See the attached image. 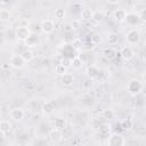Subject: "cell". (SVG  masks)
<instances>
[{
	"label": "cell",
	"mask_w": 146,
	"mask_h": 146,
	"mask_svg": "<svg viewBox=\"0 0 146 146\" xmlns=\"http://www.w3.org/2000/svg\"><path fill=\"white\" fill-rule=\"evenodd\" d=\"M143 89V83L137 80V79H131L129 82H128V86H127V90L130 95L132 96H136L138 95Z\"/></svg>",
	"instance_id": "6da1fadb"
},
{
	"label": "cell",
	"mask_w": 146,
	"mask_h": 146,
	"mask_svg": "<svg viewBox=\"0 0 146 146\" xmlns=\"http://www.w3.org/2000/svg\"><path fill=\"white\" fill-rule=\"evenodd\" d=\"M125 39H127V41H128L129 44H136L140 40V32L137 29H131L125 34Z\"/></svg>",
	"instance_id": "7a4b0ae2"
},
{
	"label": "cell",
	"mask_w": 146,
	"mask_h": 146,
	"mask_svg": "<svg viewBox=\"0 0 146 146\" xmlns=\"http://www.w3.org/2000/svg\"><path fill=\"white\" fill-rule=\"evenodd\" d=\"M40 29L41 31L44 33V34H50L55 31V22L52 19H49V18H46L41 22L40 24Z\"/></svg>",
	"instance_id": "3957f363"
},
{
	"label": "cell",
	"mask_w": 146,
	"mask_h": 146,
	"mask_svg": "<svg viewBox=\"0 0 146 146\" xmlns=\"http://www.w3.org/2000/svg\"><path fill=\"white\" fill-rule=\"evenodd\" d=\"M15 35L18 40L25 41L30 35H31V31L27 26H18L15 31Z\"/></svg>",
	"instance_id": "277c9868"
},
{
	"label": "cell",
	"mask_w": 146,
	"mask_h": 146,
	"mask_svg": "<svg viewBox=\"0 0 146 146\" xmlns=\"http://www.w3.org/2000/svg\"><path fill=\"white\" fill-rule=\"evenodd\" d=\"M124 138L120 133H113L108 137V146H123Z\"/></svg>",
	"instance_id": "5b68a950"
},
{
	"label": "cell",
	"mask_w": 146,
	"mask_h": 146,
	"mask_svg": "<svg viewBox=\"0 0 146 146\" xmlns=\"http://www.w3.org/2000/svg\"><path fill=\"white\" fill-rule=\"evenodd\" d=\"M9 65L13 68H22L25 65V60L21 57V55H13L9 59Z\"/></svg>",
	"instance_id": "8992f818"
},
{
	"label": "cell",
	"mask_w": 146,
	"mask_h": 146,
	"mask_svg": "<svg viewBox=\"0 0 146 146\" xmlns=\"http://www.w3.org/2000/svg\"><path fill=\"white\" fill-rule=\"evenodd\" d=\"M120 55L124 60H130L133 57L135 54H133V50L130 46H124V47H122V49L120 51Z\"/></svg>",
	"instance_id": "52a82bcc"
},
{
	"label": "cell",
	"mask_w": 146,
	"mask_h": 146,
	"mask_svg": "<svg viewBox=\"0 0 146 146\" xmlns=\"http://www.w3.org/2000/svg\"><path fill=\"white\" fill-rule=\"evenodd\" d=\"M49 138H50V140H51L52 143H58V141H60L62 138H63V132H62V130L56 129V128L51 129L50 132H49Z\"/></svg>",
	"instance_id": "ba28073f"
},
{
	"label": "cell",
	"mask_w": 146,
	"mask_h": 146,
	"mask_svg": "<svg viewBox=\"0 0 146 146\" xmlns=\"http://www.w3.org/2000/svg\"><path fill=\"white\" fill-rule=\"evenodd\" d=\"M24 115H25L24 111H23L22 108H19V107L13 108V110L10 111V116H11V119L15 120V121H21V120H23Z\"/></svg>",
	"instance_id": "9c48e42d"
},
{
	"label": "cell",
	"mask_w": 146,
	"mask_h": 146,
	"mask_svg": "<svg viewBox=\"0 0 146 146\" xmlns=\"http://www.w3.org/2000/svg\"><path fill=\"white\" fill-rule=\"evenodd\" d=\"M113 17H114V19H115L116 22L122 23V22H124V21H125V17H127V11H125L124 9H122V8L116 9V10L113 13Z\"/></svg>",
	"instance_id": "30bf717a"
},
{
	"label": "cell",
	"mask_w": 146,
	"mask_h": 146,
	"mask_svg": "<svg viewBox=\"0 0 146 146\" xmlns=\"http://www.w3.org/2000/svg\"><path fill=\"white\" fill-rule=\"evenodd\" d=\"M125 21L128 22V24H130V25H132V26L137 25V24L140 22L139 17H138V14H135V13H131V14H127Z\"/></svg>",
	"instance_id": "8fae6325"
},
{
	"label": "cell",
	"mask_w": 146,
	"mask_h": 146,
	"mask_svg": "<svg viewBox=\"0 0 146 146\" xmlns=\"http://www.w3.org/2000/svg\"><path fill=\"white\" fill-rule=\"evenodd\" d=\"M60 80H62V83L64 84V86H71L73 82H74V75L72 74V73H64L63 75H62V78H60Z\"/></svg>",
	"instance_id": "7c38bea8"
},
{
	"label": "cell",
	"mask_w": 146,
	"mask_h": 146,
	"mask_svg": "<svg viewBox=\"0 0 146 146\" xmlns=\"http://www.w3.org/2000/svg\"><path fill=\"white\" fill-rule=\"evenodd\" d=\"M55 110V103L51 100H48L46 103H43L42 105V112L43 114H51Z\"/></svg>",
	"instance_id": "4fadbf2b"
},
{
	"label": "cell",
	"mask_w": 146,
	"mask_h": 146,
	"mask_svg": "<svg viewBox=\"0 0 146 146\" xmlns=\"http://www.w3.org/2000/svg\"><path fill=\"white\" fill-rule=\"evenodd\" d=\"M38 41H39V36L36 34H32L31 33V35L24 41V43H25L26 47H34V46H36Z\"/></svg>",
	"instance_id": "5bb4252c"
},
{
	"label": "cell",
	"mask_w": 146,
	"mask_h": 146,
	"mask_svg": "<svg viewBox=\"0 0 146 146\" xmlns=\"http://www.w3.org/2000/svg\"><path fill=\"white\" fill-rule=\"evenodd\" d=\"M94 16H95L94 11L91 9H89V8H84L81 11V18L84 19V21H90V19L94 18Z\"/></svg>",
	"instance_id": "9a60e30c"
},
{
	"label": "cell",
	"mask_w": 146,
	"mask_h": 146,
	"mask_svg": "<svg viewBox=\"0 0 146 146\" xmlns=\"http://www.w3.org/2000/svg\"><path fill=\"white\" fill-rule=\"evenodd\" d=\"M21 57H22V58L25 60V63H26V62H30V60L33 59L34 54H33V51H32L31 49H24V50L22 51V54H21Z\"/></svg>",
	"instance_id": "2e32d148"
},
{
	"label": "cell",
	"mask_w": 146,
	"mask_h": 146,
	"mask_svg": "<svg viewBox=\"0 0 146 146\" xmlns=\"http://www.w3.org/2000/svg\"><path fill=\"white\" fill-rule=\"evenodd\" d=\"M98 74H99V70H98L96 66L91 65V66H89V67L87 68V75H88L89 78L96 79V78L98 76Z\"/></svg>",
	"instance_id": "e0dca14e"
},
{
	"label": "cell",
	"mask_w": 146,
	"mask_h": 146,
	"mask_svg": "<svg viewBox=\"0 0 146 146\" xmlns=\"http://www.w3.org/2000/svg\"><path fill=\"white\" fill-rule=\"evenodd\" d=\"M10 130H11V124H10L9 121L3 120V121L0 122V131H1L2 133L6 135V133H8Z\"/></svg>",
	"instance_id": "ac0fdd59"
},
{
	"label": "cell",
	"mask_w": 146,
	"mask_h": 146,
	"mask_svg": "<svg viewBox=\"0 0 146 146\" xmlns=\"http://www.w3.org/2000/svg\"><path fill=\"white\" fill-rule=\"evenodd\" d=\"M102 116H103V119H105V120L110 121V120L114 119L115 113H114V111H113L112 108H105V110L102 112Z\"/></svg>",
	"instance_id": "d6986e66"
},
{
	"label": "cell",
	"mask_w": 146,
	"mask_h": 146,
	"mask_svg": "<svg viewBox=\"0 0 146 146\" xmlns=\"http://www.w3.org/2000/svg\"><path fill=\"white\" fill-rule=\"evenodd\" d=\"M115 55H116V51H115V49L114 48H106L105 50H104V57L106 58V59H108V60H112L114 57H115Z\"/></svg>",
	"instance_id": "ffe728a7"
},
{
	"label": "cell",
	"mask_w": 146,
	"mask_h": 146,
	"mask_svg": "<svg viewBox=\"0 0 146 146\" xmlns=\"http://www.w3.org/2000/svg\"><path fill=\"white\" fill-rule=\"evenodd\" d=\"M10 17H11V14H10L9 10H7V9H1L0 10V21L7 22V21L10 19Z\"/></svg>",
	"instance_id": "44dd1931"
},
{
	"label": "cell",
	"mask_w": 146,
	"mask_h": 146,
	"mask_svg": "<svg viewBox=\"0 0 146 146\" xmlns=\"http://www.w3.org/2000/svg\"><path fill=\"white\" fill-rule=\"evenodd\" d=\"M60 65L67 70L68 67L72 66V58H71V57H64V58H62V60H60Z\"/></svg>",
	"instance_id": "7402d4cb"
},
{
	"label": "cell",
	"mask_w": 146,
	"mask_h": 146,
	"mask_svg": "<svg viewBox=\"0 0 146 146\" xmlns=\"http://www.w3.org/2000/svg\"><path fill=\"white\" fill-rule=\"evenodd\" d=\"M121 127L122 129L124 130H129L132 128V120L131 119H124L122 122H121Z\"/></svg>",
	"instance_id": "603a6c76"
},
{
	"label": "cell",
	"mask_w": 146,
	"mask_h": 146,
	"mask_svg": "<svg viewBox=\"0 0 146 146\" xmlns=\"http://www.w3.org/2000/svg\"><path fill=\"white\" fill-rule=\"evenodd\" d=\"M107 41L111 43V44H115L117 41H119V35L116 33H110L108 36H107Z\"/></svg>",
	"instance_id": "cb8c5ba5"
},
{
	"label": "cell",
	"mask_w": 146,
	"mask_h": 146,
	"mask_svg": "<svg viewBox=\"0 0 146 146\" xmlns=\"http://www.w3.org/2000/svg\"><path fill=\"white\" fill-rule=\"evenodd\" d=\"M55 17L57 18V19H63L64 17H65V9H63V8H58V9H56L55 10Z\"/></svg>",
	"instance_id": "d4e9b609"
},
{
	"label": "cell",
	"mask_w": 146,
	"mask_h": 146,
	"mask_svg": "<svg viewBox=\"0 0 146 146\" xmlns=\"http://www.w3.org/2000/svg\"><path fill=\"white\" fill-rule=\"evenodd\" d=\"M82 63L83 62L80 59V57H73L72 58V66L74 68H80L82 66Z\"/></svg>",
	"instance_id": "484cf974"
},
{
	"label": "cell",
	"mask_w": 146,
	"mask_h": 146,
	"mask_svg": "<svg viewBox=\"0 0 146 146\" xmlns=\"http://www.w3.org/2000/svg\"><path fill=\"white\" fill-rule=\"evenodd\" d=\"M55 128L56 129H63V128H65V120L64 119H56V121H55Z\"/></svg>",
	"instance_id": "4316f807"
},
{
	"label": "cell",
	"mask_w": 146,
	"mask_h": 146,
	"mask_svg": "<svg viewBox=\"0 0 146 146\" xmlns=\"http://www.w3.org/2000/svg\"><path fill=\"white\" fill-rule=\"evenodd\" d=\"M100 42H102V36L98 33L92 34V36H91V43L96 46V44H99Z\"/></svg>",
	"instance_id": "83f0119b"
},
{
	"label": "cell",
	"mask_w": 146,
	"mask_h": 146,
	"mask_svg": "<svg viewBox=\"0 0 146 146\" xmlns=\"http://www.w3.org/2000/svg\"><path fill=\"white\" fill-rule=\"evenodd\" d=\"M110 131H111V127H108V125H105V127L100 128V135H103L105 138L110 137Z\"/></svg>",
	"instance_id": "f1b7e54d"
},
{
	"label": "cell",
	"mask_w": 146,
	"mask_h": 146,
	"mask_svg": "<svg viewBox=\"0 0 146 146\" xmlns=\"http://www.w3.org/2000/svg\"><path fill=\"white\" fill-rule=\"evenodd\" d=\"M138 17H139V19H140V22H145V17H146V8H143V9H140V11H139V14H138Z\"/></svg>",
	"instance_id": "f546056e"
},
{
	"label": "cell",
	"mask_w": 146,
	"mask_h": 146,
	"mask_svg": "<svg viewBox=\"0 0 146 146\" xmlns=\"http://www.w3.org/2000/svg\"><path fill=\"white\" fill-rule=\"evenodd\" d=\"M56 72H57L58 74L63 75L64 73H66V68H65V67H63V66H62V65L59 64V65H58V66L56 67Z\"/></svg>",
	"instance_id": "4dcf8cb0"
},
{
	"label": "cell",
	"mask_w": 146,
	"mask_h": 146,
	"mask_svg": "<svg viewBox=\"0 0 146 146\" xmlns=\"http://www.w3.org/2000/svg\"><path fill=\"white\" fill-rule=\"evenodd\" d=\"M107 2L111 3V5H117V3L120 2V0H108Z\"/></svg>",
	"instance_id": "1f68e13d"
},
{
	"label": "cell",
	"mask_w": 146,
	"mask_h": 146,
	"mask_svg": "<svg viewBox=\"0 0 146 146\" xmlns=\"http://www.w3.org/2000/svg\"><path fill=\"white\" fill-rule=\"evenodd\" d=\"M9 146H21V144H18V143H14V144H11V145H9Z\"/></svg>",
	"instance_id": "d6a6232c"
}]
</instances>
